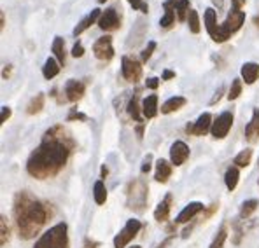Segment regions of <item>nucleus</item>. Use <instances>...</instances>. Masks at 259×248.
<instances>
[{"mask_svg": "<svg viewBox=\"0 0 259 248\" xmlns=\"http://www.w3.org/2000/svg\"><path fill=\"white\" fill-rule=\"evenodd\" d=\"M245 138L249 142H256L259 138V109L252 110V119L245 126Z\"/></svg>", "mask_w": 259, "mask_h": 248, "instance_id": "22", "label": "nucleus"}, {"mask_svg": "<svg viewBox=\"0 0 259 248\" xmlns=\"http://www.w3.org/2000/svg\"><path fill=\"white\" fill-rule=\"evenodd\" d=\"M226 239H228V227L223 226V227L219 229V232H217L214 241H212L210 248H224V243H226Z\"/></svg>", "mask_w": 259, "mask_h": 248, "instance_id": "33", "label": "nucleus"}, {"mask_svg": "<svg viewBox=\"0 0 259 248\" xmlns=\"http://www.w3.org/2000/svg\"><path fill=\"white\" fill-rule=\"evenodd\" d=\"M121 72L128 82H139V79L142 77V65L132 56H123L121 58Z\"/></svg>", "mask_w": 259, "mask_h": 248, "instance_id": "9", "label": "nucleus"}, {"mask_svg": "<svg viewBox=\"0 0 259 248\" xmlns=\"http://www.w3.org/2000/svg\"><path fill=\"white\" fill-rule=\"evenodd\" d=\"M11 117V107H7V105H4L2 107V114H0V124H4L7 119Z\"/></svg>", "mask_w": 259, "mask_h": 248, "instance_id": "40", "label": "nucleus"}, {"mask_svg": "<svg viewBox=\"0 0 259 248\" xmlns=\"http://www.w3.org/2000/svg\"><path fill=\"white\" fill-rule=\"evenodd\" d=\"M238 180H240V170H238V166L228 168L226 173H224V184H226L228 190H235V189H237Z\"/></svg>", "mask_w": 259, "mask_h": 248, "instance_id": "26", "label": "nucleus"}, {"mask_svg": "<svg viewBox=\"0 0 259 248\" xmlns=\"http://www.w3.org/2000/svg\"><path fill=\"white\" fill-rule=\"evenodd\" d=\"M223 2H224V0H214V4L217 6V9H221V7H223Z\"/></svg>", "mask_w": 259, "mask_h": 248, "instance_id": "51", "label": "nucleus"}, {"mask_svg": "<svg viewBox=\"0 0 259 248\" xmlns=\"http://www.w3.org/2000/svg\"><path fill=\"white\" fill-rule=\"evenodd\" d=\"M128 2H130V6H132L133 9L140 11V13H144V14L149 13V6H147L146 0H128Z\"/></svg>", "mask_w": 259, "mask_h": 248, "instance_id": "38", "label": "nucleus"}, {"mask_svg": "<svg viewBox=\"0 0 259 248\" xmlns=\"http://www.w3.org/2000/svg\"><path fill=\"white\" fill-rule=\"evenodd\" d=\"M107 173H109L107 166H102V178H105V177H107Z\"/></svg>", "mask_w": 259, "mask_h": 248, "instance_id": "50", "label": "nucleus"}, {"mask_svg": "<svg viewBox=\"0 0 259 248\" xmlns=\"http://www.w3.org/2000/svg\"><path fill=\"white\" fill-rule=\"evenodd\" d=\"M177 4H179V0H166V2L163 4V7H165V16L159 20V26H161V28H170L175 23Z\"/></svg>", "mask_w": 259, "mask_h": 248, "instance_id": "17", "label": "nucleus"}, {"mask_svg": "<svg viewBox=\"0 0 259 248\" xmlns=\"http://www.w3.org/2000/svg\"><path fill=\"white\" fill-rule=\"evenodd\" d=\"M74 119H81V121H86L88 117L84 116V114H81V112H77V110H72L70 114H68V121H74Z\"/></svg>", "mask_w": 259, "mask_h": 248, "instance_id": "42", "label": "nucleus"}, {"mask_svg": "<svg viewBox=\"0 0 259 248\" xmlns=\"http://www.w3.org/2000/svg\"><path fill=\"white\" fill-rule=\"evenodd\" d=\"M126 109H128L130 117H132L133 121H139V123H142V116H140V112H142V105L139 104V91H137V93L130 98Z\"/></svg>", "mask_w": 259, "mask_h": 248, "instance_id": "24", "label": "nucleus"}, {"mask_svg": "<svg viewBox=\"0 0 259 248\" xmlns=\"http://www.w3.org/2000/svg\"><path fill=\"white\" fill-rule=\"evenodd\" d=\"M170 177H172V163L165 161V159H158V161H156V171H154L156 182L166 184Z\"/></svg>", "mask_w": 259, "mask_h": 248, "instance_id": "16", "label": "nucleus"}, {"mask_svg": "<svg viewBox=\"0 0 259 248\" xmlns=\"http://www.w3.org/2000/svg\"><path fill=\"white\" fill-rule=\"evenodd\" d=\"M4 26H6V16H4V13L0 14V28L4 30Z\"/></svg>", "mask_w": 259, "mask_h": 248, "instance_id": "49", "label": "nucleus"}, {"mask_svg": "<svg viewBox=\"0 0 259 248\" xmlns=\"http://www.w3.org/2000/svg\"><path fill=\"white\" fill-rule=\"evenodd\" d=\"M146 86L149 87V89H158V86H159V79L158 77H149L146 81Z\"/></svg>", "mask_w": 259, "mask_h": 248, "instance_id": "43", "label": "nucleus"}, {"mask_svg": "<svg viewBox=\"0 0 259 248\" xmlns=\"http://www.w3.org/2000/svg\"><path fill=\"white\" fill-rule=\"evenodd\" d=\"M188 16H189V0H179V4H177L179 21H186Z\"/></svg>", "mask_w": 259, "mask_h": 248, "instance_id": "35", "label": "nucleus"}, {"mask_svg": "<svg viewBox=\"0 0 259 248\" xmlns=\"http://www.w3.org/2000/svg\"><path fill=\"white\" fill-rule=\"evenodd\" d=\"M98 2H100V4H104V2H105V0H98Z\"/></svg>", "mask_w": 259, "mask_h": 248, "instance_id": "54", "label": "nucleus"}, {"mask_svg": "<svg viewBox=\"0 0 259 248\" xmlns=\"http://www.w3.org/2000/svg\"><path fill=\"white\" fill-rule=\"evenodd\" d=\"M186 98L184 96H172L170 100H166L165 104L159 107V110H161V114H170V112H175V110L182 109V107L186 105Z\"/></svg>", "mask_w": 259, "mask_h": 248, "instance_id": "23", "label": "nucleus"}, {"mask_svg": "<svg viewBox=\"0 0 259 248\" xmlns=\"http://www.w3.org/2000/svg\"><path fill=\"white\" fill-rule=\"evenodd\" d=\"M13 215L23 239L35 238L49 219L48 207L28 190H21L14 196Z\"/></svg>", "mask_w": 259, "mask_h": 248, "instance_id": "2", "label": "nucleus"}, {"mask_svg": "<svg viewBox=\"0 0 259 248\" xmlns=\"http://www.w3.org/2000/svg\"><path fill=\"white\" fill-rule=\"evenodd\" d=\"M252 23H254V25H256V26H257V28H259V14H257V16H254V20H252Z\"/></svg>", "mask_w": 259, "mask_h": 248, "instance_id": "52", "label": "nucleus"}, {"mask_svg": "<svg viewBox=\"0 0 259 248\" xmlns=\"http://www.w3.org/2000/svg\"><path fill=\"white\" fill-rule=\"evenodd\" d=\"M259 207V201L257 200H249V201H243L242 208H240V219L247 220Z\"/></svg>", "mask_w": 259, "mask_h": 248, "instance_id": "30", "label": "nucleus"}, {"mask_svg": "<svg viewBox=\"0 0 259 248\" xmlns=\"http://www.w3.org/2000/svg\"><path fill=\"white\" fill-rule=\"evenodd\" d=\"M72 56L74 58H81V56H84V45L81 44V42H75L74 47H72Z\"/></svg>", "mask_w": 259, "mask_h": 248, "instance_id": "39", "label": "nucleus"}, {"mask_svg": "<svg viewBox=\"0 0 259 248\" xmlns=\"http://www.w3.org/2000/svg\"><path fill=\"white\" fill-rule=\"evenodd\" d=\"M172 194H166L165 197L161 200V203L158 205V208L154 210V219L158 220V222H165V220H168V215H170V210H172Z\"/></svg>", "mask_w": 259, "mask_h": 248, "instance_id": "20", "label": "nucleus"}, {"mask_svg": "<svg viewBox=\"0 0 259 248\" xmlns=\"http://www.w3.org/2000/svg\"><path fill=\"white\" fill-rule=\"evenodd\" d=\"M205 26H207V32L208 35L212 37L214 42H224V37H223V32H221V25H217V13L215 9L208 7L205 11Z\"/></svg>", "mask_w": 259, "mask_h": 248, "instance_id": "12", "label": "nucleus"}, {"mask_svg": "<svg viewBox=\"0 0 259 248\" xmlns=\"http://www.w3.org/2000/svg\"><path fill=\"white\" fill-rule=\"evenodd\" d=\"M147 185L142 178L139 180H133L132 184L128 185V207L135 212H142L146 208V203H147Z\"/></svg>", "mask_w": 259, "mask_h": 248, "instance_id": "4", "label": "nucleus"}, {"mask_svg": "<svg viewBox=\"0 0 259 248\" xmlns=\"http://www.w3.org/2000/svg\"><path fill=\"white\" fill-rule=\"evenodd\" d=\"M154 49H156V42H154V40H151L149 44H147V47L142 51V56H140V62H142V63H147V62H149V58L152 56V53H154Z\"/></svg>", "mask_w": 259, "mask_h": 248, "instance_id": "37", "label": "nucleus"}, {"mask_svg": "<svg viewBox=\"0 0 259 248\" xmlns=\"http://www.w3.org/2000/svg\"><path fill=\"white\" fill-rule=\"evenodd\" d=\"M93 55L102 62H109L114 58V47H112V37L104 35L93 44Z\"/></svg>", "mask_w": 259, "mask_h": 248, "instance_id": "10", "label": "nucleus"}, {"mask_svg": "<svg viewBox=\"0 0 259 248\" xmlns=\"http://www.w3.org/2000/svg\"><path fill=\"white\" fill-rule=\"evenodd\" d=\"M60 68H62V65L58 63V60L56 58H48L46 60V63H44V67H42V75H44V79H53V77H56V75L60 74Z\"/></svg>", "mask_w": 259, "mask_h": 248, "instance_id": "25", "label": "nucleus"}, {"mask_svg": "<svg viewBox=\"0 0 259 248\" xmlns=\"http://www.w3.org/2000/svg\"><path fill=\"white\" fill-rule=\"evenodd\" d=\"M0 231H2L0 232V245L6 246L11 238V232H9V226H7V219L4 215L0 217Z\"/></svg>", "mask_w": 259, "mask_h": 248, "instance_id": "32", "label": "nucleus"}, {"mask_svg": "<svg viewBox=\"0 0 259 248\" xmlns=\"http://www.w3.org/2000/svg\"><path fill=\"white\" fill-rule=\"evenodd\" d=\"M242 81L245 84H254L259 79V63H254V62H247L242 65Z\"/></svg>", "mask_w": 259, "mask_h": 248, "instance_id": "19", "label": "nucleus"}, {"mask_svg": "<svg viewBox=\"0 0 259 248\" xmlns=\"http://www.w3.org/2000/svg\"><path fill=\"white\" fill-rule=\"evenodd\" d=\"M203 210V203H200V201H193V203H189L188 207L182 210L181 213L177 215V219H175V222L177 224H186L189 222V220H193L194 217L198 215V213Z\"/></svg>", "mask_w": 259, "mask_h": 248, "instance_id": "15", "label": "nucleus"}, {"mask_svg": "<svg viewBox=\"0 0 259 248\" xmlns=\"http://www.w3.org/2000/svg\"><path fill=\"white\" fill-rule=\"evenodd\" d=\"M151 161H152V156L149 154V156H147L146 159H144V163H142V168H140V171H142L144 175H146V173H149V171H151Z\"/></svg>", "mask_w": 259, "mask_h": 248, "instance_id": "41", "label": "nucleus"}, {"mask_svg": "<svg viewBox=\"0 0 259 248\" xmlns=\"http://www.w3.org/2000/svg\"><path fill=\"white\" fill-rule=\"evenodd\" d=\"M212 114L210 112H203L193 124H188V133L189 135H194V136H203L207 135L208 131L212 129Z\"/></svg>", "mask_w": 259, "mask_h": 248, "instance_id": "11", "label": "nucleus"}, {"mask_svg": "<svg viewBox=\"0 0 259 248\" xmlns=\"http://www.w3.org/2000/svg\"><path fill=\"white\" fill-rule=\"evenodd\" d=\"M243 23H245V13H243L242 9H237V7H233V9L230 11V14L226 16V21L221 25V32H223L224 42L230 39L233 33H237L238 30L242 28Z\"/></svg>", "mask_w": 259, "mask_h": 248, "instance_id": "5", "label": "nucleus"}, {"mask_svg": "<svg viewBox=\"0 0 259 248\" xmlns=\"http://www.w3.org/2000/svg\"><path fill=\"white\" fill-rule=\"evenodd\" d=\"M242 79H235L233 82H231V87H230V93H228V98L230 100H237V98L242 94Z\"/></svg>", "mask_w": 259, "mask_h": 248, "instance_id": "36", "label": "nucleus"}, {"mask_svg": "<svg viewBox=\"0 0 259 248\" xmlns=\"http://www.w3.org/2000/svg\"><path fill=\"white\" fill-rule=\"evenodd\" d=\"M231 126H233V112H230V110H226V112L219 114V116L215 117V121L212 123V136L217 140L221 138H226V135L230 133Z\"/></svg>", "mask_w": 259, "mask_h": 248, "instance_id": "8", "label": "nucleus"}, {"mask_svg": "<svg viewBox=\"0 0 259 248\" xmlns=\"http://www.w3.org/2000/svg\"><path fill=\"white\" fill-rule=\"evenodd\" d=\"M84 248H98V243L91 241V239H86V241H84Z\"/></svg>", "mask_w": 259, "mask_h": 248, "instance_id": "48", "label": "nucleus"}, {"mask_svg": "<svg viewBox=\"0 0 259 248\" xmlns=\"http://www.w3.org/2000/svg\"><path fill=\"white\" fill-rule=\"evenodd\" d=\"M51 49H53V53H55V58L58 60V63L63 67L65 62H67V51H65V40L62 37H55Z\"/></svg>", "mask_w": 259, "mask_h": 248, "instance_id": "27", "label": "nucleus"}, {"mask_svg": "<svg viewBox=\"0 0 259 248\" xmlns=\"http://www.w3.org/2000/svg\"><path fill=\"white\" fill-rule=\"evenodd\" d=\"M98 26L104 32H114V30L121 28V13L116 6H110L105 11H102V16L98 20Z\"/></svg>", "mask_w": 259, "mask_h": 248, "instance_id": "7", "label": "nucleus"}, {"mask_svg": "<svg viewBox=\"0 0 259 248\" xmlns=\"http://www.w3.org/2000/svg\"><path fill=\"white\" fill-rule=\"evenodd\" d=\"M223 93H224V87H223V86H221V87H219V89H217V93L214 94V98H212V100H210V105H215V104H217V102H219V100H221V96H223Z\"/></svg>", "mask_w": 259, "mask_h": 248, "instance_id": "44", "label": "nucleus"}, {"mask_svg": "<svg viewBox=\"0 0 259 248\" xmlns=\"http://www.w3.org/2000/svg\"><path fill=\"white\" fill-rule=\"evenodd\" d=\"M250 158H252V151H250V148H243L242 152H238V154L235 156L233 163H235V166H238V168H245V166H249Z\"/></svg>", "mask_w": 259, "mask_h": 248, "instance_id": "31", "label": "nucleus"}, {"mask_svg": "<svg viewBox=\"0 0 259 248\" xmlns=\"http://www.w3.org/2000/svg\"><path fill=\"white\" fill-rule=\"evenodd\" d=\"M84 93H86V84L77 81V79H70V81H67V84H65V96L72 104H77L84 96Z\"/></svg>", "mask_w": 259, "mask_h": 248, "instance_id": "14", "label": "nucleus"}, {"mask_svg": "<svg viewBox=\"0 0 259 248\" xmlns=\"http://www.w3.org/2000/svg\"><path fill=\"white\" fill-rule=\"evenodd\" d=\"M159 112V107H158V96L156 94H151V96L144 98L142 100V116L146 119H152L156 117Z\"/></svg>", "mask_w": 259, "mask_h": 248, "instance_id": "21", "label": "nucleus"}, {"mask_svg": "<svg viewBox=\"0 0 259 248\" xmlns=\"http://www.w3.org/2000/svg\"><path fill=\"white\" fill-rule=\"evenodd\" d=\"M93 196H95V203L97 205H105V201H107V189H105V184L102 180L95 182Z\"/></svg>", "mask_w": 259, "mask_h": 248, "instance_id": "29", "label": "nucleus"}, {"mask_svg": "<svg viewBox=\"0 0 259 248\" xmlns=\"http://www.w3.org/2000/svg\"><path fill=\"white\" fill-rule=\"evenodd\" d=\"M130 248H140L139 245H133V246H130Z\"/></svg>", "mask_w": 259, "mask_h": 248, "instance_id": "53", "label": "nucleus"}, {"mask_svg": "<svg viewBox=\"0 0 259 248\" xmlns=\"http://www.w3.org/2000/svg\"><path fill=\"white\" fill-rule=\"evenodd\" d=\"M33 248H68V226L60 222L49 227L35 241Z\"/></svg>", "mask_w": 259, "mask_h": 248, "instance_id": "3", "label": "nucleus"}, {"mask_svg": "<svg viewBox=\"0 0 259 248\" xmlns=\"http://www.w3.org/2000/svg\"><path fill=\"white\" fill-rule=\"evenodd\" d=\"M11 70H13V67H11V65H9V67H6V68H4V72H2V77H4V79H9Z\"/></svg>", "mask_w": 259, "mask_h": 248, "instance_id": "47", "label": "nucleus"}, {"mask_svg": "<svg viewBox=\"0 0 259 248\" xmlns=\"http://www.w3.org/2000/svg\"><path fill=\"white\" fill-rule=\"evenodd\" d=\"M245 2H247V0H231L233 7H237V9H242V7H245Z\"/></svg>", "mask_w": 259, "mask_h": 248, "instance_id": "46", "label": "nucleus"}, {"mask_svg": "<svg viewBox=\"0 0 259 248\" xmlns=\"http://www.w3.org/2000/svg\"><path fill=\"white\" fill-rule=\"evenodd\" d=\"M188 25H189V30H191L193 33H200V30H201V26H200V16H198V13L194 9L189 11Z\"/></svg>", "mask_w": 259, "mask_h": 248, "instance_id": "34", "label": "nucleus"}, {"mask_svg": "<svg viewBox=\"0 0 259 248\" xmlns=\"http://www.w3.org/2000/svg\"><path fill=\"white\" fill-rule=\"evenodd\" d=\"M140 229H142V224H140V220L130 219L128 222H126V226L121 229L119 234L114 238V248H124L126 245H130V241H132V239L135 238L137 234H139Z\"/></svg>", "mask_w": 259, "mask_h": 248, "instance_id": "6", "label": "nucleus"}, {"mask_svg": "<svg viewBox=\"0 0 259 248\" xmlns=\"http://www.w3.org/2000/svg\"><path fill=\"white\" fill-rule=\"evenodd\" d=\"M75 147L74 138L63 126H53L44 133L39 147L30 154L26 171L37 180L53 178L63 170Z\"/></svg>", "mask_w": 259, "mask_h": 248, "instance_id": "1", "label": "nucleus"}, {"mask_svg": "<svg viewBox=\"0 0 259 248\" xmlns=\"http://www.w3.org/2000/svg\"><path fill=\"white\" fill-rule=\"evenodd\" d=\"M188 158H189L188 143L182 142V140H177V142H174L172 147H170V163H172L174 166H182Z\"/></svg>", "mask_w": 259, "mask_h": 248, "instance_id": "13", "label": "nucleus"}, {"mask_svg": "<svg viewBox=\"0 0 259 248\" xmlns=\"http://www.w3.org/2000/svg\"><path fill=\"white\" fill-rule=\"evenodd\" d=\"M102 16V11L100 9H93L90 14H88L86 18H82L81 23H77V26L74 28V37H79L82 32H86L88 28H90L93 23H98V20H100Z\"/></svg>", "mask_w": 259, "mask_h": 248, "instance_id": "18", "label": "nucleus"}, {"mask_svg": "<svg viewBox=\"0 0 259 248\" xmlns=\"http://www.w3.org/2000/svg\"><path fill=\"white\" fill-rule=\"evenodd\" d=\"M44 102H46L44 93H39L35 98H32V102H30L28 107H26V114H28V116H35V114H39L40 110L44 109Z\"/></svg>", "mask_w": 259, "mask_h": 248, "instance_id": "28", "label": "nucleus"}, {"mask_svg": "<svg viewBox=\"0 0 259 248\" xmlns=\"http://www.w3.org/2000/svg\"><path fill=\"white\" fill-rule=\"evenodd\" d=\"M161 79H163V81H170V79H175V72L165 70V72H163V75H161Z\"/></svg>", "mask_w": 259, "mask_h": 248, "instance_id": "45", "label": "nucleus"}]
</instances>
